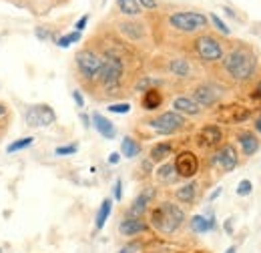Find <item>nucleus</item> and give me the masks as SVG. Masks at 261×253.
Listing matches in <instances>:
<instances>
[{"label":"nucleus","mask_w":261,"mask_h":253,"mask_svg":"<svg viewBox=\"0 0 261 253\" xmlns=\"http://www.w3.org/2000/svg\"><path fill=\"white\" fill-rule=\"evenodd\" d=\"M197 187L195 181H189V183H185V185H181L179 189H175V199L181 203V205H193L197 199Z\"/></svg>","instance_id":"nucleus-21"},{"label":"nucleus","mask_w":261,"mask_h":253,"mask_svg":"<svg viewBox=\"0 0 261 253\" xmlns=\"http://www.w3.org/2000/svg\"><path fill=\"white\" fill-rule=\"evenodd\" d=\"M195 253H209V251H195Z\"/></svg>","instance_id":"nucleus-50"},{"label":"nucleus","mask_w":261,"mask_h":253,"mask_svg":"<svg viewBox=\"0 0 261 253\" xmlns=\"http://www.w3.org/2000/svg\"><path fill=\"white\" fill-rule=\"evenodd\" d=\"M191 96H193V100H195L201 109H211V107H215V105L219 103L221 93H219V89H215L213 85L201 83V85H197L195 89H193V95Z\"/></svg>","instance_id":"nucleus-12"},{"label":"nucleus","mask_w":261,"mask_h":253,"mask_svg":"<svg viewBox=\"0 0 261 253\" xmlns=\"http://www.w3.org/2000/svg\"><path fill=\"white\" fill-rule=\"evenodd\" d=\"M171 153H173V143L171 141H161V143H157V145L151 147L149 159L153 163H165L167 159L171 157Z\"/></svg>","instance_id":"nucleus-22"},{"label":"nucleus","mask_w":261,"mask_h":253,"mask_svg":"<svg viewBox=\"0 0 261 253\" xmlns=\"http://www.w3.org/2000/svg\"><path fill=\"white\" fill-rule=\"evenodd\" d=\"M217 227L215 217H207V215H193L189 219V229L197 233V235H203V233H209Z\"/></svg>","instance_id":"nucleus-19"},{"label":"nucleus","mask_w":261,"mask_h":253,"mask_svg":"<svg viewBox=\"0 0 261 253\" xmlns=\"http://www.w3.org/2000/svg\"><path fill=\"white\" fill-rule=\"evenodd\" d=\"M193 50L199 57V61L207 64L221 63L225 57V46L219 38L211 36V34H201L193 40Z\"/></svg>","instance_id":"nucleus-4"},{"label":"nucleus","mask_w":261,"mask_h":253,"mask_svg":"<svg viewBox=\"0 0 261 253\" xmlns=\"http://www.w3.org/2000/svg\"><path fill=\"white\" fill-rule=\"evenodd\" d=\"M155 195H157V189H155V187H145V189L141 191V193L133 199L130 207L127 209V215H133V217H143V215L149 211V205L153 203Z\"/></svg>","instance_id":"nucleus-13"},{"label":"nucleus","mask_w":261,"mask_h":253,"mask_svg":"<svg viewBox=\"0 0 261 253\" xmlns=\"http://www.w3.org/2000/svg\"><path fill=\"white\" fill-rule=\"evenodd\" d=\"M235 193H237V197H249V195L253 193V183H251L249 179H241V181L237 183Z\"/></svg>","instance_id":"nucleus-32"},{"label":"nucleus","mask_w":261,"mask_h":253,"mask_svg":"<svg viewBox=\"0 0 261 253\" xmlns=\"http://www.w3.org/2000/svg\"><path fill=\"white\" fill-rule=\"evenodd\" d=\"M125 79V63L119 53L107 50L102 55V68L98 72L97 83L105 89L107 95H117Z\"/></svg>","instance_id":"nucleus-3"},{"label":"nucleus","mask_w":261,"mask_h":253,"mask_svg":"<svg viewBox=\"0 0 261 253\" xmlns=\"http://www.w3.org/2000/svg\"><path fill=\"white\" fill-rule=\"evenodd\" d=\"M6 111H8V109H6V105H2V103H0V117H2V115H6Z\"/></svg>","instance_id":"nucleus-48"},{"label":"nucleus","mask_w":261,"mask_h":253,"mask_svg":"<svg viewBox=\"0 0 261 253\" xmlns=\"http://www.w3.org/2000/svg\"><path fill=\"white\" fill-rule=\"evenodd\" d=\"M0 253H2V249H0Z\"/></svg>","instance_id":"nucleus-51"},{"label":"nucleus","mask_w":261,"mask_h":253,"mask_svg":"<svg viewBox=\"0 0 261 253\" xmlns=\"http://www.w3.org/2000/svg\"><path fill=\"white\" fill-rule=\"evenodd\" d=\"M33 143H34V137H22V139H18V141L10 143V145L6 147V151H8V153H16V151H22V149L31 147Z\"/></svg>","instance_id":"nucleus-30"},{"label":"nucleus","mask_w":261,"mask_h":253,"mask_svg":"<svg viewBox=\"0 0 261 253\" xmlns=\"http://www.w3.org/2000/svg\"><path fill=\"white\" fill-rule=\"evenodd\" d=\"M185 219H187V215H185L183 207L173 201H161L153 209H149V225L163 235L177 233L183 227Z\"/></svg>","instance_id":"nucleus-2"},{"label":"nucleus","mask_w":261,"mask_h":253,"mask_svg":"<svg viewBox=\"0 0 261 253\" xmlns=\"http://www.w3.org/2000/svg\"><path fill=\"white\" fill-rule=\"evenodd\" d=\"M173 111L183 115V117H199L203 113V109L193 100V96L181 95L177 98H173Z\"/></svg>","instance_id":"nucleus-16"},{"label":"nucleus","mask_w":261,"mask_h":253,"mask_svg":"<svg viewBox=\"0 0 261 253\" xmlns=\"http://www.w3.org/2000/svg\"><path fill=\"white\" fill-rule=\"evenodd\" d=\"M76 151H79V145H63V147H57L55 149V155L66 157V155H74Z\"/></svg>","instance_id":"nucleus-34"},{"label":"nucleus","mask_w":261,"mask_h":253,"mask_svg":"<svg viewBox=\"0 0 261 253\" xmlns=\"http://www.w3.org/2000/svg\"><path fill=\"white\" fill-rule=\"evenodd\" d=\"M111 211H113V201H111V199H102V203H100V207H98V211H97V217H95V227H97V229H102V227H105V223L109 221Z\"/></svg>","instance_id":"nucleus-25"},{"label":"nucleus","mask_w":261,"mask_h":253,"mask_svg":"<svg viewBox=\"0 0 261 253\" xmlns=\"http://www.w3.org/2000/svg\"><path fill=\"white\" fill-rule=\"evenodd\" d=\"M211 22H213V27L221 32V34H225V36H229V34H231V29H229L227 24H225V22H223V20H221L217 14H211Z\"/></svg>","instance_id":"nucleus-33"},{"label":"nucleus","mask_w":261,"mask_h":253,"mask_svg":"<svg viewBox=\"0 0 261 253\" xmlns=\"http://www.w3.org/2000/svg\"><path fill=\"white\" fill-rule=\"evenodd\" d=\"M235 141H237V145L241 147V153H243L245 157H253L261 147L259 137H257L251 129H239V131L235 133Z\"/></svg>","instance_id":"nucleus-14"},{"label":"nucleus","mask_w":261,"mask_h":253,"mask_svg":"<svg viewBox=\"0 0 261 253\" xmlns=\"http://www.w3.org/2000/svg\"><path fill=\"white\" fill-rule=\"evenodd\" d=\"M72 98H74V103H76L79 109L85 107V98H83V95H81V91H72Z\"/></svg>","instance_id":"nucleus-40"},{"label":"nucleus","mask_w":261,"mask_h":253,"mask_svg":"<svg viewBox=\"0 0 261 253\" xmlns=\"http://www.w3.org/2000/svg\"><path fill=\"white\" fill-rule=\"evenodd\" d=\"M167 70L177 79H189L193 74V66L187 59H171L167 64Z\"/></svg>","instance_id":"nucleus-20"},{"label":"nucleus","mask_w":261,"mask_h":253,"mask_svg":"<svg viewBox=\"0 0 261 253\" xmlns=\"http://www.w3.org/2000/svg\"><path fill=\"white\" fill-rule=\"evenodd\" d=\"M229 111H231V115L227 117L229 123H243L251 117V109L247 107H231Z\"/></svg>","instance_id":"nucleus-27"},{"label":"nucleus","mask_w":261,"mask_h":253,"mask_svg":"<svg viewBox=\"0 0 261 253\" xmlns=\"http://www.w3.org/2000/svg\"><path fill=\"white\" fill-rule=\"evenodd\" d=\"M87 22H89V14H85V16H81L79 20H76V24H74V29L79 32L85 31V27H87Z\"/></svg>","instance_id":"nucleus-38"},{"label":"nucleus","mask_w":261,"mask_h":253,"mask_svg":"<svg viewBox=\"0 0 261 253\" xmlns=\"http://www.w3.org/2000/svg\"><path fill=\"white\" fill-rule=\"evenodd\" d=\"M159 85H161L159 79H153V77H141V79L137 81V85H135V91H137V93H145V91H149V89H159Z\"/></svg>","instance_id":"nucleus-28"},{"label":"nucleus","mask_w":261,"mask_h":253,"mask_svg":"<svg viewBox=\"0 0 261 253\" xmlns=\"http://www.w3.org/2000/svg\"><path fill=\"white\" fill-rule=\"evenodd\" d=\"M74 64H76V70H79L83 81L95 83L98 79L100 68H102V55L95 53L93 48H83V50L76 53Z\"/></svg>","instance_id":"nucleus-6"},{"label":"nucleus","mask_w":261,"mask_h":253,"mask_svg":"<svg viewBox=\"0 0 261 253\" xmlns=\"http://www.w3.org/2000/svg\"><path fill=\"white\" fill-rule=\"evenodd\" d=\"M34 34H36V36H38L40 40H48V38H55V34L48 31V29H44V27H38Z\"/></svg>","instance_id":"nucleus-37"},{"label":"nucleus","mask_w":261,"mask_h":253,"mask_svg":"<svg viewBox=\"0 0 261 253\" xmlns=\"http://www.w3.org/2000/svg\"><path fill=\"white\" fill-rule=\"evenodd\" d=\"M121 153H123V157L127 159L139 157L141 155V143L137 139H133V137H125L123 143H121Z\"/></svg>","instance_id":"nucleus-23"},{"label":"nucleus","mask_w":261,"mask_h":253,"mask_svg":"<svg viewBox=\"0 0 261 253\" xmlns=\"http://www.w3.org/2000/svg\"><path fill=\"white\" fill-rule=\"evenodd\" d=\"M253 129H255V131L261 135V111L255 115V119H253Z\"/></svg>","instance_id":"nucleus-42"},{"label":"nucleus","mask_w":261,"mask_h":253,"mask_svg":"<svg viewBox=\"0 0 261 253\" xmlns=\"http://www.w3.org/2000/svg\"><path fill=\"white\" fill-rule=\"evenodd\" d=\"M213 163L217 165L219 171L223 173H231L233 169H237L239 165V153H237V147L233 143H223L215 155H213Z\"/></svg>","instance_id":"nucleus-9"},{"label":"nucleus","mask_w":261,"mask_h":253,"mask_svg":"<svg viewBox=\"0 0 261 253\" xmlns=\"http://www.w3.org/2000/svg\"><path fill=\"white\" fill-rule=\"evenodd\" d=\"M81 40V32L74 31V32H68L65 36H61L59 40H57V44L61 46V48H68L70 44H74V42H79Z\"/></svg>","instance_id":"nucleus-31"},{"label":"nucleus","mask_w":261,"mask_h":253,"mask_svg":"<svg viewBox=\"0 0 261 253\" xmlns=\"http://www.w3.org/2000/svg\"><path fill=\"white\" fill-rule=\"evenodd\" d=\"M119 29H121V32H123V34H127V36H129V38H133V40H141V38L145 36V32H143V27H141V24L127 22V24H121Z\"/></svg>","instance_id":"nucleus-29"},{"label":"nucleus","mask_w":261,"mask_h":253,"mask_svg":"<svg viewBox=\"0 0 261 253\" xmlns=\"http://www.w3.org/2000/svg\"><path fill=\"white\" fill-rule=\"evenodd\" d=\"M231 229H233V219H227V223H225V231L231 233Z\"/></svg>","instance_id":"nucleus-47"},{"label":"nucleus","mask_w":261,"mask_h":253,"mask_svg":"<svg viewBox=\"0 0 261 253\" xmlns=\"http://www.w3.org/2000/svg\"><path fill=\"white\" fill-rule=\"evenodd\" d=\"M221 187H217V189L213 191V193H211V197H209V201H215V199H217V197H219V195H221Z\"/></svg>","instance_id":"nucleus-45"},{"label":"nucleus","mask_w":261,"mask_h":253,"mask_svg":"<svg viewBox=\"0 0 261 253\" xmlns=\"http://www.w3.org/2000/svg\"><path fill=\"white\" fill-rule=\"evenodd\" d=\"M223 129L215 123H209V125H203L197 131V145L203 147V149H219L221 147V141H223Z\"/></svg>","instance_id":"nucleus-10"},{"label":"nucleus","mask_w":261,"mask_h":253,"mask_svg":"<svg viewBox=\"0 0 261 253\" xmlns=\"http://www.w3.org/2000/svg\"><path fill=\"white\" fill-rule=\"evenodd\" d=\"M135 251H137V245H135V243H130V245H125L119 253H135Z\"/></svg>","instance_id":"nucleus-44"},{"label":"nucleus","mask_w":261,"mask_h":253,"mask_svg":"<svg viewBox=\"0 0 261 253\" xmlns=\"http://www.w3.org/2000/svg\"><path fill=\"white\" fill-rule=\"evenodd\" d=\"M173 165H175V171L181 179H193L199 173V157L193 151H181L175 157Z\"/></svg>","instance_id":"nucleus-11"},{"label":"nucleus","mask_w":261,"mask_h":253,"mask_svg":"<svg viewBox=\"0 0 261 253\" xmlns=\"http://www.w3.org/2000/svg\"><path fill=\"white\" fill-rule=\"evenodd\" d=\"M221 66H223V72L237 85H245L253 81V77H257V57L245 44L231 48L223 57Z\"/></svg>","instance_id":"nucleus-1"},{"label":"nucleus","mask_w":261,"mask_h":253,"mask_svg":"<svg viewBox=\"0 0 261 253\" xmlns=\"http://www.w3.org/2000/svg\"><path fill=\"white\" fill-rule=\"evenodd\" d=\"M235 251H237V249H235V247L231 245V247H227V251H225V253H235Z\"/></svg>","instance_id":"nucleus-49"},{"label":"nucleus","mask_w":261,"mask_h":253,"mask_svg":"<svg viewBox=\"0 0 261 253\" xmlns=\"http://www.w3.org/2000/svg\"><path fill=\"white\" fill-rule=\"evenodd\" d=\"M137 2L141 4V8H149V10L157 8V0H137Z\"/></svg>","instance_id":"nucleus-39"},{"label":"nucleus","mask_w":261,"mask_h":253,"mask_svg":"<svg viewBox=\"0 0 261 253\" xmlns=\"http://www.w3.org/2000/svg\"><path fill=\"white\" fill-rule=\"evenodd\" d=\"M109 111L117 113V115H127L130 111V105L129 103H113V105H109Z\"/></svg>","instance_id":"nucleus-35"},{"label":"nucleus","mask_w":261,"mask_h":253,"mask_svg":"<svg viewBox=\"0 0 261 253\" xmlns=\"http://www.w3.org/2000/svg\"><path fill=\"white\" fill-rule=\"evenodd\" d=\"M81 119H83V123H85V127H87V129L91 127V119H89L87 115H81Z\"/></svg>","instance_id":"nucleus-46"},{"label":"nucleus","mask_w":261,"mask_h":253,"mask_svg":"<svg viewBox=\"0 0 261 253\" xmlns=\"http://www.w3.org/2000/svg\"><path fill=\"white\" fill-rule=\"evenodd\" d=\"M163 100H165V96H163V93H161V89H149V91H145L143 96H141V107H143L145 111L153 113V111L161 109Z\"/></svg>","instance_id":"nucleus-18"},{"label":"nucleus","mask_w":261,"mask_h":253,"mask_svg":"<svg viewBox=\"0 0 261 253\" xmlns=\"http://www.w3.org/2000/svg\"><path fill=\"white\" fill-rule=\"evenodd\" d=\"M149 223L145 221L143 217H133V215H125L121 223H119V233L125 235V237H137L141 233H147L149 231Z\"/></svg>","instance_id":"nucleus-15"},{"label":"nucleus","mask_w":261,"mask_h":253,"mask_svg":"<svg viewBox=\"0 0 261 253\" xmlns=\"http://www.w3.org/2000/svg\"><path fill=\"white\" fill-rule=\"evenodd\" d=\"M119 161H121V155H119V153H111V155H109V163H111V165H117Z\"/></svg>","instance_id":"nucleus-43"},{"label":"nucleus","mask_w":261,"mask_h":253,"mask_svg":"<svg viewBox=\"0 0 261 253\" xmlns=\"http://www.w3.org/2000/svg\"><path fill=\"white\" fill-rule=\"evenodd\" d=\"M169 24L171 29L183 34H195L203 32L209 27V18L201 12H189V10H181V12H173L169 16Z\"/></svg>","instance_id":"nucleus-5"},{"label":"nucleus","mask_w":261,"mask_h":253,"mask_svg":"<svg viewBox=\"0 0 261 253\" xmlns=\"http://www.w3.org/2000/svg\"><path fill=\"white\" fill-rule=\"evenodd\" d=\"M91 123H93V127L97 129V133L102 137V139H115L117 137V129H115V125L107 119V117H102L100 113H93V117H91Z\"/></svg>","instance_id":"nucleus-17"},{"label":"nucleus","mask_w":261,"mask_h":253,"mask_svg":"<svg viewBox=\"0 0 261 253\" xmlns=\"http://www.w3.org/2000/svg\"><path fill=\"white\" fill-rule=\"evenodd\" d=\"M117 6L121 10V14H125V16H139L143 10L137 0H117Z\"/></svg>","instance_id":"nucleus-26"},{"label":"nucleus","mask_w":261,"mask_h":253,"mask_svg":"<svg viewBox=\"0 0 261 253\" xmlns=\"http://www.w3.org/2000/svg\"><path fill=\"white\" fill-rule=\"evenodd\" d=\"M113 197H115V201H121V199H123V181H121V179H117V181H115Z\"/></svg>","instance_id":"nucleus-36"},{"label":"nucleus","mask_w":261,"mask_h":253,"mask_svg":"<svg viewBox=\"0 0 261 253\" xmlns=\"http://www.w3.org/2000/svg\"><path fill=\"white\" fill-rule=\"evenodd\" d=\"M251 98H255L257 103H261V79L257 81V85H255V89H253V95H251Z\"/></svg>","instance_id":"nucleus-41"},{"label":"nucleus","mask_w":261,"mask_h":253,"mask_svg":"<svg viewBox=\"0 0 261 253\" xmlns=\"http://www.w3.org/2000/svg\"><path fill=\"white\" fill-rule=\"evenodd\" d=\"M24 119H27L29 127H48L57 121V113L50 105L40 103V105H33V107L27 109Z\"/></svg>","instance_id":"nucleus-8"},{"label":"nucleus","mask_w":261,"mask_h":253,"mask_svg":"<svg viewBox=\"0 0 261 253\" xmlns=\"http://www.w3.org/2000/svg\"><path fill=\"white\" fill-rule=\"evenodd\" d=\"M157 179L161 181V183H175L177 179H179V175H177V171H175V165L173 163H163L159 169H157Z\"/></svg>","instance_id":"nucleus-24"},{"label":"nucleus","mask_w":261,"mask_h":253,"mask_svg":"<svg viewBox=\"0 0 261 253\" xmlns=\"http://www.w3.org/2000/svg\"><path fill=\"white\" fill-rule=\"evenodd\" d=\"M147 127L153 129L157 135H175L187 127V119L175 111H165L161 115L147 121Z\"/></svg>","instance_id":"nucleus-7"}]
</instances>
